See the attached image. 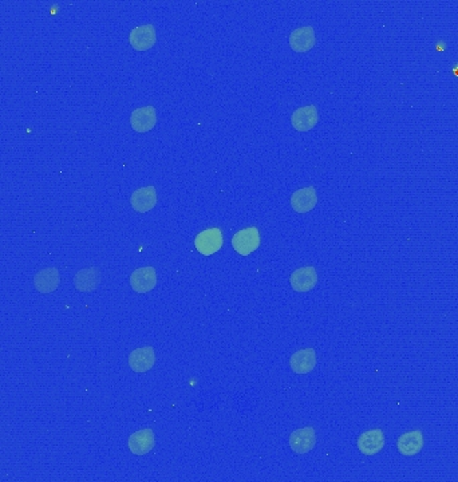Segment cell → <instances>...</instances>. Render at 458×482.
Here are the masks:
<instances>
[{
    "label": "cell",
    "instance_id": "6da1fadb",
    "mask_svg": "<svg viewBox=\"0 0 458 482\" xmlns=\"http://www.w3.org/2000/svg\"><path fill=\"white\" fill-rule=\"evenodd\" d=\"M224 237L219 228H209L200 232L195 239V245L201 255L212 256L223 248Z\"/></svg>",
    "mask_w": 458,
    "mask_h": 482
},
{
    "label": "cell",
    "instance_id": "7a4b0ae2",
    "mask_svg": "<svg viewBox=\"0 0 458 482\" xmlns=\"http://www.w3.org/2000/svg\"><path fill=\"white\" fill-rule=\"evenodd\" d=\"M260 232L256 227L245 228L239 230L232 237L233 250L241 256L251 255L260 247Z\"/></svg>",
    "mask_w": 458,
    "mask_h": 482
},
{
    "label": "cell",
    "instance_id": "9a60e30c",
    "mask_svg": "<svg viewBox=\"0 0 458 482\" xmlns=\"http://www.w3.org/2000/svg\"><path fill=\"white\" fill-rule=\"evenodd\" d=\"M157 123V113L153 106L136 109L130 115V125L137 133L150 132Z\"/></svg>",
    "mask_w": 458,
    "mask_h": 482
},
{
    "label": "cell",
    "instance_id": "277c9868",
    "mask_svg": "<svg viewBox=\"0 0 458 482\" xmlns=\"http://www.w3.org/2000/svg\"><path fill=\"white\" fill-rule=\"evenodd\" d=\"M357 445L363 455H375L385 448V434L381 429L367 430L358 437Z\"/></svg>",
    "mask_w": 458,
    "mask_h": 482
},
{
    "label": "cell",
    "instance_id": "5bb4252c",
    "mask_svg": "<svg viewBox=\"0 0 458 482\" xmlns=\"http://www.w3.org/2000/svg\"><path fill=\"white\" fill-rule=\"evenodd\" d=\"M424 434L421 430L403 433L397 441V449L405 457L417 455L424 448Z\"/></svg>",
    "mask_w": 458,
    "mask_h": 482
},
{
    "label": "cell",
    "instance_id": "ba28073f",
    "mask_svg": "<svg viewBox=\"0 0 458 482\" xmlns=\"http://www.w3.org/2000/svg\"><path fill=\"white\" fill-rule=\"evenodd\" d=\"M156 438L152 429H143L129 437L128 448L134 455H145L154 449Z\"/></svg>",
    "mask_w": 458,
    "mask_h": 482
},
{
    "label": "cell",
    "instance_id": "ac0fdd59",
    "mask_svg": "<svg viewBox=\"0 0 458 482\" xmlns=\"http://www.w3.org/2000/svg\"><path fill=\"white\" fill-rule=\"evenodd\" d=\"M101 272L95 267L81 269L74 276V285L80 292H93L99 283Z\"/></svg>",
    "mask_w": 458,
    "mask_h": 482
},
{
    "label": "cell",
    "instance_id": "30bf717a",
    "mask_svg": "<svg viewBox=\"0 0 458 482\" xmlns=\"http://www.w3.org/2000/svg\"><path fill=\"white\" fill-rule=\"evenodd\" d=\"M157 285V272L153 267L136 269L130 275V287L137 293H147Z\"/></svg>",
    "mask_w": 458,
    "mask_h": 482
},
{
    "label": "cell",
    "instance_id": "8992f818",
    "mask_svg": "<svg viewBox=\"0 0 458 482\" xmlns=\"http://www.w3.org/2000/svg\"><path fill=\"white\" fill-rule=\"evenodd\" d=\"M157 42L156 29L152 25H143L132 29L129 34V43L137 51H146Z\"/></svg>",
    "mask_w": 458,
    "mask_h": 482
},
{
    "label": "cell",
    "instance_id": "7c38bea8",
    "mask_svg": "<svg viewBox=\"0 0 458 482\" xmlns=\"http://www.w3.org/2000/svg\"><path fill=\"white\" fill-rule=\"evenodd\" d=\"M316 362H317V358L314 348H310V347L302 348L291 357L289 367L295 374L304 375L315 369Z\"/></svg>",
    "mask_w": 458,
    "mask_h": 482
},
{
    "label": "cell",
    "instance_id": "2e32d148",
    "mask_svg": "<svg viewBox=\"0 0 458 482\" xmlns=\"http://www.w3.org/2000/svg\"><path fill=\"white\" fill-rule=\"evenodd\" d=\"M157 204V192L154 186H145L133 192L130 197L132 208L138 213L152 210Z\"/></svg>",
    "mask_w": 458,
    "mask_h": 482
},
{
    "label": "cell",
    "instance_id": "52a82bcc",
    "mask_svg": "<svg viewBox=\"0 0 458 482\" xmlns=\"http://www.w3.org/2000/svg\"><path fill=\"white\" fill-rule=\"evenodd\" d=\"M315 43V29L311 26L293 29L289 35V46L295 53H309L314 49Z\"/></svg>",
    "mask_w": 458,
    "mask_h": 482
},
{
    "label": "cell",
    "instance_id": "9c48e42d",
    "mask_svg": "<svg viewBox=\"0 0 458 482\" xmlns=\"http://www.w3.org/2000/svg\"><path fill=\"white\" fill-rule=\"evenodd\" d=\"M319 122V113L315 105H309L296 109L292 117L291 123L295 130L298 132H309L314 129Z\"/></svg>",
    "mask_w": 458,
    "mask_h": 482
},
{
    "label": "cell",
    "instance_id": "e0dca14e",
    "mask_svg": "<svg viewBox=\"0 0 458 482\" xmlns=\"http://www.w3.org/2000/svg\"><path fill=\"white\" fill-rule=\"evenodd\" d=\"M60 284V275L57 268H45L35 274L34 285L40 293H51L57 289Z\"/></svg>",
    "mask_w": 458,
    "mask_h": 482
},
{
    "label": "cell",
    "instance_id": "5b68a950",
    "mask_svg": "<svg viewBox=\"0 0 458 482\" xmlns=\"http://www.w3.org/2000/svg\"><path fill=\"white\" fill-rule=\"evenodd\" d=\"M319 282L317 272L314 267H302L291 274L289 284L296 292H310Z\"/></svg>",
    "mask_w": 458,
    "mask_h": 482
},
{
    "label": "cell",
    "instance_id": "8fae6325",
    "mask_svg": "<svg viewBox=\"0 0 458 482\" xmlns=\"http://www.w3.org/2000/svg\"><path fill=\"white\" fill-rule=\"evenodd\" d=\"M129 367L134 372H147L156 363V352L150 346L136 348L129 355Z\"/></svg>",
    "mask_w": 458,
    "mask_h": 482
},
{
    "label": "cell",
    "instance_id": "3957f363",
    "mask_svg": "<svg viewBox=\"0 0 458 482\" xmlns=\"http://www.w3.org/2000/svg\"><path fill=\"white\" fill-rule=\"evenodd\" d=\"M316 445V433L314 427H300L291 433L289 448L293 453L306 454L311 452Z\"/></svg>",
    "mask_w": 458,
    "mask_h": 482
},
{
    "label": "cell",
    "instance_id": "4fadbf2b",
    "mask_svg": "<svg viewBox=\"0 0 458 482\" xmlns=\"http://www.w3.org/2000/svg\"><path fill=\"white\" fill-rule=\"evenodd\" d=\"M317 204V193L314 186L298 189L291 196V206L296 213L311 212Z\"/></svg>",
    "mask_w": 458,
    "mask_h": 482
}]
</instances>
